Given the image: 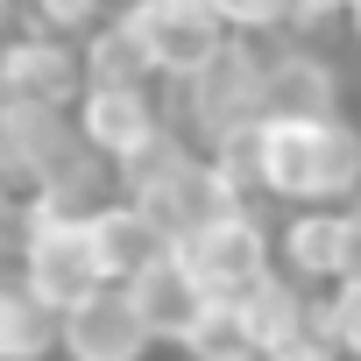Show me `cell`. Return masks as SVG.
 Masks as SVG:
<instances>
[{
	"label": "cell",
	"mask_w": 361,
	"mask_h": 361,
	"mask_svg": "<svg viewBox=\"0 0 361 361\" xmlns=\"http://www.w3.org/2000/svg\"><path fill=\"white\" fill-rule=\"evenodd\" d=\"M262 361H333V347L312 333V340H290V347H276V354H262Z\"/></svg>",
	"instance_id": "21"
},
{
	"label": "cell",
	"mask_w": 361,
	"mask_h": 361,
	"mask_svg": "<svg viewBox=\"0 0 361 361\" xmlns=\"http://www.w3.org/2000/svg\"><path fill=\"white\" fill-rule=\"evenodd\" d=\"M262 99L283 121H333L340 114V64L312 43H262Z\"/></svg>",
	"instance_id": "10"
},
{
	"label": "cell",
	"mask_w": 361,
	"mask_h": 361,
	"mask_svg": "<svg viewBox=\"0 0 361 361\" xmlns=\"http://www.w3.org/2000/svg\"><path fill=\"white\" fill-rule=\"evenodd\" d=\"M170 255L213 305H241L255 283L276 276V227H262L255 206H234V213H220V220H206L192 234H177Z\"/></svg>",
	"instance_id": "3"
},
{
	"label": "cell",
	"mask_w": 361,
	"mask_h": 361,
	"mask_svg": "<svg viewBox=\"0 0 361 361\" xmlns=\"http://www.w3.org/2000/svg\"><path fill=\"white\" fill-rule=\"evenodd\" d=\"M312 333L333 347V361H361V276L333 283V290L312 305Z\"/></svg>",
	"instance_id": "16"
},
{
	"label": "cell",
	"mask_w": 361,
	"mask_h": 361,
	"mask_svg": "<svg viewBox=\"0 0 361 361\" xmlns=\"http://www.w3.org/2000/svg\"><path fill=\"white\" fill-rule=\"evenodd\" d=\"M121 15H128V29L142 36V50H149V64H156L163 85L199 78V71L234 43L213 0H128Z\"/></svg>",
	"instance_id": "6"
},
{
	"label": "cell",
	"mask_w": 361,
	"mask_h": 361,
	"mask_svg": "<svg viewBox=\"0 0 361 361\" xmlns=\"http://www.w3.org/2000/svg\"><path fill=\"white\" fill-rule=\"evenodd\" d=\"M78 64H85V85H114V92H149V85H163L156 64H149V50H142V36L128 29V15L92 22V29L78 36Z\"/></svg>",
	"instance_id": "13"
},
{
	"label": "cell",
	"mask_w": 361,
	"mask_h": 361,
	"mask_svg": "<svg viewBox=\"0 0 361 361\" xmlns=\"http://www.w3.org/2000/svg\"><path fill=\"white\" fill-rule=\"evenodd\" d=\"M262 114H269V99H262V43H241V36H234L199 78L177 85V135L199 142L206 156H213L220 142L248 135Z\"/></svg>",
	"instance_id": "4"
},
{
	"label": "cell",
	"mask_w": 361,
	"mask_h": 361,
	"mask_svg": "<svg viewBox=\"0 0 361 361\" xmlns=\"http://www.w3.org/2000/svg\"><path fill=\"white\" fill-rule=\"evenodd\" d=\"M22 15H29V29L78 43L92 22H106V0H22Z\"/></svg>",
	"instance_id": "18"
},
{
	"label": "cell",
	"mask_w": 361,
	"mask_h": 361,
	"mask_svg": "<svg viewBox=\"0 0 361 361\" xmlns=\"http://www.w3.org/2000/svg\"><path fill=\"white\" fill-rule=\"evenodd\" d=\"M15 8L22 0H0V36H15Z\"/></svg>",
	"instance_id": "22"
},
{
	"label": "cell",
	"mask_w": 361,
	"mask_h": 361,
	"mask_svg": "<svg viewBox=\"0 0 361 361\" xmlns=\"http://www.w3.org/2000/svg\"><path fill=\"white\" fill-rule=\"evenodd\" d=\"M121 199H135V206L170 234V248H177V234H192V227H206V220L248 206V199L234 192V177H227L199 142H185V135H170L156 156H142V163L121 177Z\"/></svg>",
	"instance_id": "2"
},
{
	"label": "cell",
	"mask_w": 361,
	"mask_h": 361,
	"mask_svg": "<svg viewBox=\"0 0 361 361\" xmlns=\"http://www.w3.org/2000/svg\"><path fill=\"white\" fill-rule=\"evenodd\" d=\"M71 128H78V142L114 170V177H128L142 156H156L177 128H170V114L156 106V85L149 92H114V85H85L78 92V106H71Z\"/></svg>",
	"instance_id": "7"
},
{
	"label": "cell",
	"mask_w": 361,
	"mask_h": 361,
	"mask_svg": "<svg viewBox=\"0 0 361 361\" xmlns=\"http://www.w3.org/2000/svg\"><path fill=\"white\" fill-rule=\"evenodd\" d=\"M8 255H15V227H8V220H0V262H8Z\"/></svg>",
	"instance_id": "23"
},
{
	"label": "cell",
	"mask_w": 361,
	"mask_h": 361,
	"mask_svg": "<svg viewBox=\"0 0 361 361\" xmlns=\"http://www.w3.org/2000/svg\"><path fill=\"white\" fill-rule=\"evenodd\" d=\"M57 347V312H43L22 276H0V361H43Z\"/></svg>",
	"instance_id": "15"
},
{
	"label": "cell",
	"mask_w": 361,
	"mask_h": 361,
	"mask_svg": "<svg viewBox=\"0 0 361 361\" xmlns=\"http://www.w3.org/2000/svg\"><path fill=\"white\" fill-rule=\"evenodd\" d=\"M15 262H22V290L43 312H71L106 283L85 213H36L29 227H15Z\"/></svg>",
	"instance_id": "5"
},
{
	"label": "cell",
	"mask_w": 361,
	"mask_h": 361,
	"mask_svg": "<svg viewBox=\"0 0 361 361\" xmlns=\"http://www.w3.org/2000/svg\"><path fill=\"white\" fill-rule=\"evenodd\" d=\"M347 29H354V43H361V0H354V8H347Z\"/></svg>",
	"instance_id": "24"
},
{
	"label": "cell",
	"mask_w": 361,
	"mask_h": 361,
	"mask_svg": "<svg viewBox=\"0 0 361 361\" xmlns=\"http://www.w3.org/2000/svg\"><path fill=\"white\" fill-rule=\"evenodd\" d=\"M312 305H319L312 290H298L290 276H269V283H255L234 312H241L255 354H276V347H290V340H312Z\"/></svg>",
	"instance_id": "14"
},
{
	"label": "cell",
	"mask_w": 361,
	"mask_h": 361,
	"mask_svg": "<svg viewBox=\"0 0 361 361\" xmlns=\"http://www.w3.org/2000/svg\"><path fill=\"white\" fill-rule=\"evenodd\" d=\"M128 298H135V312H142V326H149V340H156V347H163V340H170V347H185V333H192V326L206 319V305H213L185 269H177V255H170V262H156L149 276H135V283H128Z\"/></svg>",
	"instance_id": "12"
},
{
	"label": "cell",
	"mask_w": 361,
	"mask_h": 361,
	"mask_svg": "<svg viewBox=\"0 0 361 361\" xmlns=\"http://www.w3.org/2000/svg\"><path fill=\"white\" fill-rule=\"evenodd\" d=\"M213 8H220L227 36H241V43H269L276 29H290V0H213Z\"/></svg>",
	"instance_id": "19"
},
{
	"label": "cell",
	"mask_w": 361,
	"mask_h": 361,
	"mask_svg": "<svg viewBox=\"0 0 361 361\" xmlns=\"http://www.w3.org/2000/svg\"><path fill=\"white\" fill-rule=\"evenodd\" d=\"M0 92L22 99V106H57V114H71L78 92H85L78 43L43 36V29H15V36H0Z\"/></svg>",
	"instance_id": "9"
},
{
	"label": "cell",
	"mask_w": 361,
	"mask_h": 361,
	"mask_svg": "<svg viewBox=\"0 0 361 361\" xmlns=\"http://www.w3.org/2000/svg\"><path fill=\"white\" fill-rule=\"evenodd\" d=\"M85 227H92V248H99L106 283H135V276H149L156 262H170V234H163L135 199H121V192H114L106 206H92Z\"/></svg>",
	"instance_id": "11"
},
{
	"label": "cell",
	"mask_w": 361,
	"mask_h": 361,
	"mask_svg": "<svg viewBox=\"0 0 361 361\" xmlns=\"http://www.w3.org/2000/svg\"><path fill=\"white\" fill-rule=\"evenodd\" d=\"M333 15H347L340 0H290V29H326Z\"/></svg>",
	"instance_id": "20"
},
{
	"label": "cell",
	"mask_w": 361,
	"mask_h": 361,
	"mask_svg": "<svg viewBox=\"0 0 361 361\" xmlns=\"http://www.w3.org/2000/svg\"><path fill=\"white\" fill-rule=\"evenodd\" d=\"M185 354H192V361H262L234 305H206V319L185 333Z\"/></svg>",
	"instance_id": "17"
},
{
	"label": "cell",
	"mask_w": 361,
	"mask_h": 361,
	"mask_svg": "<svg viewBox=\"0 0 361 361\" xmlns=\"http://www.w3.org/2000/svg\"><path fill=\"white\" fill-rule=\"evenodd\" d=\"M149 326L128 298V283H99L71 312H57V354L64 361H149Z\"/></svg>",
	"instance_id": "8"
},
{
	"label": "cell",
	"mask_w": 361,
	"mask_h": 361,
	"mask_svg": "<svg viewBox=\"0 0 361 361\" xmlns=\"http://www.w3.org/2000/svg\"><path fill=\"white\" fill-rule=\"evenodd\" d=\"M213 163L234 177L241 199H276L290 213H305V206H354L361 199V128L347 114H333V121L262 114L248 135L220 142Z\"/></svg>",
	"instance_id": "1"
}]
</instances>
